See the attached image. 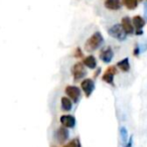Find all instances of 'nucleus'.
I'll use <instances>...</instances> for the list:
<instances>
[{
	"label": "nucleus",
	"mask_w": 147,
	"mask_h": 147,
	"mask_svg": "<svg viewBox=\"0 0 147 147\" xmlns=\"http://www.w3.org/2000/svg\"><path fill=\"white\" fill-rule=\"evenodd\" d=\"M55 137L57 142L61 143V144L65 142L67 139L69 138V131H67V128H65V127H59V128L55 131Z\"/></svg>",
	"instance_id": "8"
},
{
	"label": "nucleus",
	"mask_w": 147,
	"mask_h": 147,
	"mask_svg": "<svg viewBox=\"0 0 147 147\" xmlns=\"http://www.w3.org/2000/svg\"><path fill=\"white\" fill-rule=\"evenodd\" d=\"M61 123L65 128H74L76 126V119L71 115H63L61 117Z\"/></svg>",
	"instance_id": "10"
},
{
	"label": "nucleus",
	"mask_w": 147,
	"mask_h": 147,
	"mask_svg": "<svg viewBox=\"0 0 147 147\" xmlns=\"http://www.w3.org/2000/svg\"><path fill=\"white\" fill-rule=\"evenodd\" d=\"M139 53H140V47H139L138 45H137V47H135V51H134V55H138Z\"/></svg>",
	"instance_id": "20"
},
{
	"label": "nucleus",
	"mask_w": 147,
	"mask_h": 147,
	"mask_svg": "<svg viewBox=\"0 0 147 147\" xmlns=\"http://www.w3.org/2000/svg\"><path fill=\"white\" fill-rule=\"evenodd\" d=\"M104 42V37L101 34V32L96 31L95 33H93L92 36L89 37V39L87 40L86 45H85V49L87 51H93L98 49L99 47L102 45V43Z\"/></svg>",
	"instance_id": "1"
},
{
	"label": "nucleus",
	"mask_w": 147,
	"mask_h": 147,
	"mask_svg": "<svg viewBox=\"0 0 147 147\" xmlns=\"http://www.w3.org/2000/svg\"><path fill=\"white\" fill-rule=\"evenodd\" d=\"M63 147H81V144L79 139H74V140L69 141L67 144H65Z\"/></svg>",
	"instance_id": "18"
},
{
	"label": "nucleus",
	"mask_w": 147,
	"mask_h": 147,
	"mask_svg": "<svg viewBox=\"0 0 147 147\" xmlns=\"http://www.w3.org/2000/svg\"><path fill=\"white\" fill-rule=\"evenodd\" d=\"M132 24H133V26H135V27H136V29H137L136 34L137 35L142 34V33H143L142 28L144 27V25H145V20L140 16V15H136V16L133 17Z\"/></svg>",
	"instance_id": "9"
},
{
	"label": "nucleus",
	"mask_w": 147,
	"mask_h": 147,
	"mask_svg": "<svg viewBox=\"0 0 147 147\" xmlns=\"http://www.w3.org/2000/svg\"><path fill=\"white\" fill-rule=\"evenodd\" d=\"M113 57H114V51H113L111 47H103L100 51V53H99L100 59L105 63H110L111 61L113 59Z\"/></svg>",
	"instance_id": "4"
},
{
	"label": "nucleus",
	"mask_w": 147,
	"mask_h": 147,
	"mask_svg": "<svg viewBox=\"0 0 147 147\" xmlns=\"http://www.w3.org/2000/svg\"><path fill=\"white\" fill-rule=\"evenodd\" d=\"M139 1H142V0H138V2H139Z\"/></svg>",
	"instance_id": "22"
},
{
	"label": "nucleus",
	"mask_w": 147,
	"mask_h": 147,
	"mask_svg": "<svg viewBox=\"0 0 147 147\" xmlns=\"http://www.w3.org/2000/svg\"><path fill=\"white\" fill-rule=\"evenodd\" d=\"M116 74H117L116 67H108L102 77L103 81H104L105 83H107V84H110V85H112V86H114V77Z\"/></svg>",
	"instance_id": "6"
},
{
	"label": "nucleus",
	"mask_w": 147,
	"mask_h": 147,
	"mask_svg": "<svg viewBox=\"0 0 147 147\" xmlns=\"http://www.w3.org/2000/svg\"><path fill=\"white\" fill-rule=\"evenodd\" d=\"M108 32L112 37H114V38L118 39L120 41L125 40L127 37L126 32L124 31V29H123L121 24H114L111 28H109Z\"/></svg>",
	"instance_id": "2"
},
{
	"label": "nucleus",
	"mask_w": 147,
	"mask_h": 147,
	"mask_svg": "<svg viewBox=\"0 0 147 147\" xmlns=\"http://www.w3.org/2000/svg\"><path fill=\"white\" fill-rule=\"evenodd\" d=\"M122 2L129 10H133L138 6V0H122Z\"/></svg>",
	"instance_id": "16"
},
{
	"label": "nucleus",
	"mask_w": 147,
	"mask_h": 147,
	"mask_svg": "<svg viewBox=\"0 0 147 147\" xmlns=\"http://www.w3.org/2000/svg\"><path fill=\"white\" fill-rule=\"evenodd\" d=\"M121 25H122L123 29H124V31L126 32L127 35L132 34L134 32V26L132 25V21H131V19L128 16L123 17L122 20H121Z\"/></svg>",
	"instance_id": "11"
},
{
	"label": "nucleus",
	"mask_w": 147,
	"mask_h": 147,
	"mask_svg": "<svg viewBox=\"0 0 147 147\" xmlns=\"http://www.w3.org/2000/svg\"><path fill=\"white\" fill-rule=\"evenodd\" d=\"M86 69H85L83 63H77L71 67V75L74 77V80L75 81H79L81 79H83L86 76Z\"/></svg>",
	"instance_id": "3"
},
{
	"label": "nucleus",
	"mask_w": 147,
	"mask_h": 147,
	"mask_svg": "<svg viewBox=\"0 0 147 147\" xmlns=\"http://www.w3.org/2000/svg\"><path fill=\"white\" fill-rule=\"evenodd\" d=\"M83 65H85L86 67H88L89 69H96L97 61L93 55H88V57H85L84 61H83Z\"/></svg>",
	"instance_id": "13"
},
{
	"label": "nucleus",
	"mask_w": 147,
	"mask_h": 147,
	"mask_svg": "<svg viewBox=\"0 0 147 147\" xmlns=\"http://www.w3.org/2000/svg\"><path fill=\"white\" fill-rule=\"evenodd\" d=\"M117 67H118L122 71H124V73L129 71V69H130V63H129V59L128 57H126V59H121L120 61L117 63Z\"/></svg>",
	"instance_id": "14"
},
{
	"label": "nucleus",
	"mask_w": 147,
	"mask_h": 147,
	"mask_svg": "<svg viewBox=\"0 0 147 147\" xmlns=\"http://www.w3.org/2000/svg\"><path fill=\"white\" fill-rule=\"evenodd\" d=\"M145 16H146V18H147V3H146V5H145Z\"/></svg>",
	"instance_id": "21"
},
{
	"label": "nucleus",
	"mask_w": 147,
	"mask_h": 147,
	"mask_svg": "<svg viewBox=\"0 0 147 147\" xmlns=\"http://www.w3.org/2000/svg\"><path fill=\"white\" fill-rule=\"evenodd\" d=\"M104 5L109 10H119L121 8V0H105Z\"/></svg>",
	"instance_id": "12"
},
{
	"label": "nucleus",
	"mask_w": 147,
	"mask_h": 147,
	"mask_svg": "<svg viewBox=\"0 0 147 147\" xmlns=\"http://www.w3.org/2000/svg\"><path fill=\"white\" fill-rule=\"evenodd\" d=\"M61 108H63V111L69 112V111L73 109L71 101L69 100V98H67V97H63V98H61Z\"/></svg>",
	"instance_id": "15"
},
{
	"label": "nucleus",
	"mask_w": 147,
	"mask_h": 147,
	"mask_svg": "<svg viewBox=\"0 0 147 147\" xmlns=\"http://www.w3.org/2000/svg\"><path fill=\"white\" fill-rule=\"evenodd\" d=\"M81 88L84 91L86 97H90L95 89L94 81L91 80V79H86V80L82 81V83H81Z\"/></svg>",
	"instance_id": "7"
},
{
	"label": "nucleus",
	"mask_w": 147,
	"mask_h": 147,
	"mask_svg": "<svg viewBox=\"0 0 147 147\" xmlns=\"http://www.w3.org/2000/svg\"><path fill=\"white\" fill-rule=\"evenodd\" d=\"M74 57H77V59H80V57H83V51L80 47H77L75 49V53H74Z\"/></svg>",
	"instance_id": "19"
},
{
	"label": "nucleus",
	"mask_w": 147,
	"mask_h": 147,
	"mask_svg": "<svg viewBox=\"0 0 147 147\" xmlns=\"http://www.w3.org/2000/svg\"><path fill=\"white\" fill-rule=\"evenodd\" d=\"M120 134H121V139H122V146H125L127 143V139H128V133L125 127H122L120 130Z\"/></svg>",
	"instance_id": "17"
},
{
	"label": "nucleus",
	"mask_w": 147,
	"mask_h": 147,
	"mask_svg": "<svg viewBox=\"0 0 147 147\" xmlns=\"http://www.w3.org/2000/svg\"><path fill=\"white\" fill-rule=\"evenodd\" d=\"M65 94L69 98L71 99V101L75 103H78L81 97V90L76 86H67L65 89Z\"/></svg>",
	"instance_id": "5"
}]
</instances>
